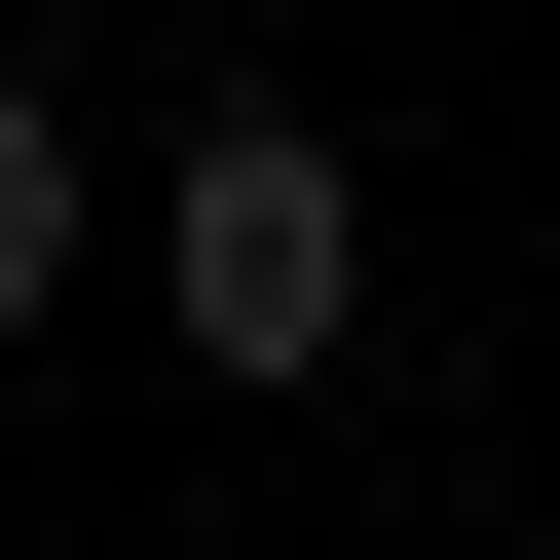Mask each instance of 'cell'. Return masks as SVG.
<instances>
[{
  "label": "cell",
  "mask_w": 560,
  "mask_h": 560,
  "mask_svg": "<svg viewBox=\"0 0 560 560\" xmlns=\"http://www.w3.org/2000/svg\"><path fill=\"white\" fill-rule=\"evenodd\" d=\"M75 261H113V113H75L38 38H0V337H38V300H75Z\"/></svg>",
  "instance_id": "cell-2"
},
{
  "label": "cell",
  "mask_w": 560,
  "mask_h": 560,
  "mask_svg": "<svg viewBox=\"0 0 560 560\" xmlns=\"http://www.w3.org/2000/svg\"><path fill=\"white\" fill-rule=\"evenodd\" d=\"M150 337H187V374H337V337H374V150H337L300 75L150 150Z\"/></svg>",
  "instance_id": "cell-1"
}]
</instances>
